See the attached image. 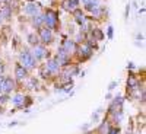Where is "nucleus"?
I'll list each match as a JSON object with an SVG mask.
<instances>
[{"label":"nucleus","mask_w":146,"mask_h":134,"mask_svg":"<svg viewBox=\"0 0 146 134\" xmlns=\"http://www.w3.org/2000/svg\"><path fill=\"white\" fill-rule=\"evenodd\" d=\"M44 23L47 25L48 29H58V13L56 10L48 9L44 15Z\"/></svg>","instance_id":"nucleus-1"},{"label":"nucleus","mask_w":146,"mask_h":134,"mask_svg":"<svg viewBox=\"0 0 146 134\" xmlns=\"http://www.w3.org/2000/svg\"><path fill=\"white\" fill-rule=\"evenodd\" d=\"M21 61H22V66L25 67V69H32L35 66V61L36 60L32 57V54L29 51H22L21 53Z\"/></svg>","instance_id":"nucleus-2"},{"label":"nucleus","mask_w":146,"mask_h":134,"mask_svg":"<svg viewBox=\"0 0 146 134\" xmlns=\"http://www.w3.org/2000/svg\"><path fill=\"white\" fill-rule=\"evenodd\" d=\"M38 35H40V40L44 44H50L53 41V32H51V29H48V28H41L40 26Z\"/></svg>","instance_id":"nucleus-3"},{"label":"nucleus","mask_w":146,"mask_h":134,"mask_svg":"<svg viewBox=\"0 0 146 134\" xmlns=\"http://www.w3.org/2000/svg\"><path fill=\"white\" fill-rule=\"evenodd\" d=\"M73 50H75V42L72 40H64L62 47L58 48V53H64V54H70Z\"/></svg>","instance_id":"nucleus-4"},{"label":"nucleus","mask_w":146,"mask_h":134,"mask_svg":"<svg viewBox=\"0 0 146 134\" xmlns=\"http://www.w3.org/2000/svg\"><path fill=\"white\" fill-rule=\"evenodd\" d=\"M23 12H25L27 15H36V13H40V5L38 3H35V2H31L29 5H27L25 7H23Z\"/></svg>","instance_id":"nucleus-5"},{"label":"nucleus","mask_w":146,"mask_h":134,"mask_svg":"<svg viewBox=\"0 0 146 134\" xmlns=\"http://www.w3.org/2000/svg\"><path fill=\"white\" fill-rule=\"evenodd\" d=\"M78 51H79V55H80V58H82V60H85V58H89V57L92 55V48H91L88 44H83V45H80V47L78 48Z\"/></svg>","instance_id":"nucleus-6"},{"label":"nucleus","mask_w":146,"mask_h":134,"mask_svg":"<svg viewBox=\"0 0 146 134\" xmlns=\"http://www.w3.org/2000/svg\"><path fill=\"white\" fill-rule=\"evenodd\" d=\"M13 89H15V82L12 80L10 77H6V79L3 80V84H2V92L9 93V92H12Z\"/></svg>","instance_id":"nucleus-7"},{"label":"nucleus","mask_w":146,"mask_h":134,"mask_svg":"<svg viewBox=\"0 0 146 134\" xmlns=\"http://www.w3.org/2000/svg\"><path fill=\"white\" fill-rule=\"evenodd\" d=\"M79 6V0H64L63 2V9L67 12H73L75 9H78Z\"/></svg>","instance_id":"nucleus-8"},{"label":"nucleus","mask_w":146,"mask_h":134,"mask_svg":"<svg viewBox=\"0 0 146 134\" xmlns=\"http://www.w3.org/2000/svg\"><path fill=\"white\" fill-rule=\"evenodd\" d=\"M15 75H16V77H18L19 80H23V79H27L28 71H27V69L23 67V66L16 64V67H15Z\"/></svg>","instance_id":"nucleus-9"},{"label":"nucleus","mask_w":146,"mask_h":134,"mask_svg":"<svg viewBox=\"0 0 146 134\" xmlns=\"http://www.w3.org/2000/svg\"><path fill=\"white\" fill-rule=\"evenodd\" d=\"M73 15H75V20L79 23L80 26L83 25V23H86V16H85V13H83L82 10L75 9V10H73Z\"/></svg>","instance_id":"nucleus-10"},{"label":"nucleus","mask_w":146,"mask_h":134,"mask_svg":"<svg viewBox=\"0 0 146 134\" xmlns=\"http://www.w3.org/2000/svg\"><path fill=\"white\" fill-rule=\"evenodd\" d=\"M47 70L50 71V75H57L58 73V70H60V66L57 64V61L56 60H50V61L47 63Z\"/></svg>","instance_id":"nucleus-11"},{"label":"nucleus","mask_w":146,"mask_h":134,"mask_svg":"<svg viewBox=\"0 0 146 134\" xmlns=\"http://www.w3.org/2000/svg\"><path fill=\"white\" fill-rule=\"evenodd\" d=\"M56 61H57V64L58 66H66L67 63H69V54H64V53H57V55H56Z\"/></svg>","instance_id":"nucleus-12"},{"label":"nucleus","mask_w":146,"mask_h":134,"mask_svg":"<svg viewBox=\"0 0 146 134\" xmlns=\"http://www.w3.org/2000/svg\"><path fill=\"white\" fill-rule=\"evenodd\" d=\"M44 55H45V48H44V47H38V45H35L34 53H32V57H34L35 60H41Z\"/></svg>","instance_id":"nucleus-13"},{"label":"nucleus","mask_w":146,"mask_h":134,"mask_svg":"<svg viewBox=\"0 0 146 134\" xmlns=\"http://www.w3.org/2000/svg\"><path fill=\"white\" fill-rule=\"evenodd\" d=\"M127 86H129L130 89H136V88L139 86V80L136 79L135 75H130V76H129V79H127Z\"/></svg>","instance_id":"nucleus-14"},{"label":"nucleus","mask_w":146,"mask_h":134,"mask_svg":"<svg viewBox=\"0 0 146 134\" xmlns=\"http://www.w3.org/2000/svg\"><path fill=\"white\" fill-rule=\"evenodd\" d=\"M98 7H100V0H89L88 3H85V9L89 10V12L98 9Z\"/></svg>","instance_id":"nucleus-15"},{"label":"nucleus","mask_w":146,"mask_h":134,"mask_svg":"<svg viewBox=\"0 0 146 134\" xmlns=\"http://www.w3.org/2000/svg\"><path fill=\"white\" fill-rule=\"evenodd\" d=\"M0 15H2V18H10L12 16V9L7 6V5H3L2 7H0Z\"/></svg>","instance_id":"nucleus-16"},{"label":"nucleus","mask_w":146,"mask_h":134,"mask_svg":"<svg viewBox=\"0 0 146 134\" xmlns=\"http://www.w3.org/2000/svg\"><path fill=\"white\" fill-rule=\"evenodd\" d=\"M32 23H34L36 28H40L42 23H44V15H40V13L34 15V18H32Z\"/></svg>","instance_id":"nucleus-17"},{"label":"nucleus","mask_w":146,"mask_h":134,"mask_svg":"<svg viewBox=\"0 0 146 134\" xmlns=\"http://www.w3.org/2000/svg\"><path fill=\"white\" fill-rule=\"evenodd\" d=\"M23 102H25V96L23 95H16L15 98H13V104L16 105V106H23Z\"/></svg>","instance_id":"nucleus-18"},{"label":"nucleus","mask_w":146,"mask_h":134,"mask_svg":"<svg viewBox=\"0 0 146 134\" xmlns=\"http://www.w3.org/2000/svg\"><path fill=\"white\" fill-rule=\"evenodd\" d=\"M92 35H94V40H96V41L104 40V34H102L101 29H94V31H92Z\"/></svg>","instance_id":"nucleus-19"},{"label":"nucleus","mask_w":146,"mask_h":134,"mask_svg":"<svg viewBox=\"0 0 146 134\" xmlns=\"http://www.w3.org/2000/svg\"><path fill=\"white\" fill-rule=\"evenodd\" d=\"M28 42L32 44V45H36V44H38V36L34 35V34H29L28 35Z\"/></svg>","instance_id":"nucleus-20"},{"label":"nucleus","mask_w":146,"mask_h":134,"mask_svg":"<svg viewBox=\"0 0 146 134\" xmlns=\"http://www.w3.org/2000/svg\"><path fill=\"white\" fill-rule=\"evenodd\" d=\"M73 89V83L70 82V83H66L64 84V88H60V90H64V92H69V90H72Z\"/></svg>","instance_id":"nucleus-21"},{"label":"nucleus","mask_w":146,"mask_h":134,"mask_svg":"<svg viewBox=\"0 0 146 134\" xmlns=\"http://www.w3.org/2000/svg\"><path fill=\"white\" fill-rule=\"evenodd\" d=\"M41 76H42V77H47V76H50V71L47 70V67H42V69H41Z\"/></svg>","instance_id":"nucleus-22"},{"label":"nucleus","mask_w":146,"mask_h":134,"mask_svg":"<svg viewBox=\"0 0 146 134\" xmlns=\"http://www.w3.org/2000/svg\"><path fill=\"white\" fill-rule=\"evenodd\" d=\"M85 41V34H78L76 35V42H82Z\"/></svg>","instance_id":"nucleus-23"},{"label":"nucleus","mask_w":146,"mask_h":134,"mask_svg":"<svg viewBox=\"0 0 146 134\" xmlns=\"http://www.w3.org/2000/svg\"><path fill=\"white\" fill-rule=\"evenodd\" d=\"M9 101V96L7 95H0V104H5Z\"/></svg>","instance_id":"nucleus-24"},{"label":"nucleus","mask_w":146,"mask_h":134,"mask_svg":"<svg viewBox=\"0 0 146 134\" xmlns=\"http://www.w3.org/2000/svg\"><path fill=\"white\" fill-rule=\"evenodd\" d=\"M113 34H114L113 26H108V38H110V40H113Z\"/></svg>","instance_id":"nucleus-25"},{"label":"nucleus","mask_w":146,"mask_h":134,"mask_svg":"<svg viewBox=\"0 0 146 134\" xmlns=\"http://www.w3.org/2000/svg\"><path fill=\"white\" fill-rule=\"evenodd\" d=\"M34 84H36V80L35 79H31L29 83H28V88H34Z\"/></svg>","instance_id":"nucleus-26"},{"label":"nucleus","mask_w":146,"mask_h":134,"mask_svg":"<svg viewBox=\"0 0 146 134\" xmlns=\"http://www.w3.org/2000/svg\"><path fill=\"white\" fill-rule=\"evenodd\" d=\"M108 134H118V128H110Z\"/></svg>","instance_id":"nucleus-27"},{"label":"nucleus","mask_w":146,"mask_h":134,"mask_svg":"<svg viewBox=\"0 0 146 134\" xmlns=\"http://www.w3.org/2000/svg\"><path fill=\"white\" fill-rule=\"evenodd\" d=\"M115 86H117V83H115V82H111V84H110V86H108V89H110V90H113V89H114Z\"/></svg>","instance_id":"nucleus-28"},{"label":"nucleus","mask_w":146,"mask_h":134,"mask_svg":"<svg viewBox=\"0 0 146 134\" xmlns=\"http://www.w3.org/2000/svg\"><path fill=\"white\" fill-rule=\"evenodd\" d=\"M129 12H130V6H126V18H129Z\"/></svg>","instance_id":"nucleus-29"},{"label":"nucleus","mask_w":146,"mask_h":134,"mask_svg":"<svg viewBox=\"0 0 146 134\" xmlns=\"http://www.w3.org/2000/svg\"><path fill=\"white\" fill-rule=\"evenodd\" d=\"M3 77H2V75H0V92H2V84H3Z\"/></svg>","instance_id":"nucleus-30"},{"label":"nucleus","mask_w":146,"mask_h":134,"mask_svg":"<svg viewBox=\"0 0 146 134\" xmlns=\"http://www.w3.org/2000/svg\"><path fill=\"white\" fill-rule=\"evenodd\" d=\"M3 70H5V66L2 64V61H0V75H2V73H3Z\"/></svg>","instance_id":"nucleus-31"},{"label":"nucleus","mask_w":146,"mask_h":134,"mask_svg":"<svg viewBox=\"0 0 146 134\" xmlns=\"http://www.w3.org/2000/svg\"><path fill=\"white\" fill-rule=\"evenodd\" d=\"M10 2V0H0V3H2V5H7Z\"/></svg>","instance_id":"nucleus-32"},{"label":"nucleus","mask_w":146,"mask_h":134,"mask_svg":"<svg viewBox=\"0 0 146 134\" xmlns=\"http://www.w3.org/2000/svg\"><path fill=\"white\" fill-rule=\"evenodd\" d=\"M3 22V18H2V15H0V23H2Z\"/></svg>","instance_id":"nucleus-33"},{"label":"nucleus","mask_w":146,"mask_h":134,"mask_svg":"<svg viewBox=\"0 0 146 134\" xmlns=\"http://www.w3.org/2000/svg\"><path fill=\"white\" fill-rule=\"evenodd\" d=\"M82 2H83V3H88V2H89V0H82Z\"/></svg>","instance_id":"nucleus-34"},{"label":"nucleus","mask_w":146,"mask_h":134,"mask_svg":"<svg viewBox=\"0 0 146 134\" xmlns=\"http://www.w3.org/2000/svg\"><path fill=\"white\" fill-rule=\"evenodd\" d=\"M27 2H29V3H31V2H35V0H27Z\"/></svg>","instance_id":"nucleus-35"}]
</instances>
